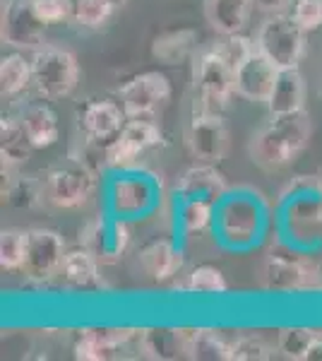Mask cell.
<instances>
[{
	"mask_svg": "<svg viewBox=\"0 0 322 361\" xmlns=\"http://www.w3.org/2000/svg\"><path fill=\"white\" fill-rule=\"evenodd\" d=\"M310 137V121L306 111L272 116L260 130L250 137V159L260 169L277 171L294 164L296 157L306 149Z\"/></svg>",
	"mask_w": 322,
	"mask_h": 361,
	"instance_id": "1",
	"label": "cell"
},
{
	"mask_svg": "<svg viewBox=\"0 0 322 361\" xmlns=\"http://www.w3.org/2000/svg\"><path fill=\"white\" fill-rule=\"evenodd\" d=\"M80 82V66L73 51L41 46L32 56V85L44 99H66Z\"/></svg>",
	"mask_w": 322,
	"mask_h": 361,
	"instance_id": "2",
	"label": "cell"
},
{
	"mask_svg": "<svg viewBox=\"0 0 322 361\" xmlns=\"http://www.w3.org/2000/svg\"><path fill=\"white\" fill-rule=\"evenodd\" d=\"M94 169H89L78 157H70L66 164H58L49 169L44 176L46 188V202L61 209H75L82 207L92 197L97 188Z\"/></svg>",
	"mask_w": 322,
	"mask_h": 361,
	"instance_id": "3",
	"label": "cell"
},
{
	"mask_svg": "<svg viewBox=\"0 0 322 361\" xmlns=\"http://www.w3.org/2000/svg\"><path fill=\"white\" fill-rule=\"evenodd\" d=\"M255 46L279 70L298 68L303 54H306V32L296 25L291 15L274 13L257 29Z\"/></svg>",
	"mask_w": 322,
	"mask_h": 361,
	"instance_id": "4",
	"label": "cell"
},
{
	"mask_svg": "<svg viewBox=\"0 0 322 361\" xmlns=\"http://www.w3.org/2000/svg\"><path fill=\"white\" fill-rule=\"evenodd\" d=\"M195 106L209 109V111H224L236 94V70H233L219 54L212 49L202 51L195 61Z\"/></svg>",
	"mask_w": 322,
	"mask_h": 361,
	"instance_id": "5",
	"label": "cell"
},
{
	"mask_svg": "<svg viewBox=\"0 0 322 361\" xmlns=\"http://www.w3.org/2000/svg\"><path fill=\"white\" fill-rule=\"evenodd\" d=\"M320 267L308 258L294 253H269L260 270V284L265 292L274 294H296L318 289Z\"/></svg>",
	"mask_w": 322,
	"mask_h": 361,
	"instance_id": "6",
	"label": "cell"
},
{
	"mask_svg": "<svg viewBox=\"0 0 322 361\" xmlns=\"http://www.w3.org/2000/svg\"><path fill=\"white\" fill-rule=\"evenodd\" d=\"M185 142L197 161L219 164L228 152V128L221 111L195 106L185 128Z\"/></svg>",
	"mask_w": 322,
	"mask_h": 361,
	"instance_id": "7",
	"label": "cell"
},
{
	"mask_svg": "<svg viewBox=\"0 0 322 361\" xmlns=\"http://www.w3.org/2000/svg\"><path fill=\"white\" fill-rule=\"evenodd\" d=\"M80 246L94 253L101 265H113L130 246V224L118 214H104L87 222L80 231Z\"/></svg>",
	"mask_w": 322,
	"mask_h": 361,
	"instance_id": "8",
	"label": "cell"
},
{
	"mask_svg": "<svg viewBox=\"0 0 322 361\" xmlns=\"http://www.w3.org/2000/svg\"><path fill=\"white\" fill-rule=\"evenodd\" d=\"M262 214L253 200L245 197H224L216 205L214 229L228 248H245L260 234Z\"/></svg>",
	"mask_w": 322,
	"mask_h": 361,
	"instance_id": "9",
	"label": "cell"
},
{
	"mask_svg": "<svg viewBox=\"0 0 322 361\" xmlns=\"http://www.w3.org/2000/svg\"><path fill=\"white\" fill-rule=\"evenodd\" d=\"M66 260V241L54 229L34 226L27 229V248H25V265L22 272L32 279H51L61 272Z\"/></svg>",
	"mask_w": 322,
	"mask_h": 361,
	"instance_id": "10",
	"label": "cell"
},
{
	"mask_svg": "<svg viewBox=\"0 0 322 361\" xmlns=\"http://www.w3.org/2000/svg\"><path fill=\"white\" fill-rule=\"evenodd\" d=\"M118 99L128 118L149 116L171 99V82L159 70L140 73L118 90Z\"/></svg>",
	"mask_w": 322,
	"mask_h": 361,
	"instance_id": "11",
	"label": "cell"
},
{
	"mask_svg": "<svg viewBox=\"0 0 322 361\" xmlns=\"http://www.w3.org/2000/svg\"><path fill=\"white\" fill-rule=\"evenodd\" d=\"M161 130L156 123L140 118H130L123 130L106 145V166L109 169H128L137 161L140 154H144L151 147L161 145Z\"/></svg>",
	"mask_w": 322,
	"mask_h": 361,
	"instance_id": "12",
	"label": "cell"
},
{
	"mask_svg": "<svg viewBox=\"0 0 322 361\" xmlns=\"http://www.w3.org/2000/svg\"><path fill=\"white\" fill-rule=\"evenodd\" d=\"M46 22L34 10V0H5L3 5V42L13 49L37 51L44 46Z\"/></svg>",
	"mask_w": 322,
	"mask_h": 361,
	"instance_id": "13",
	"label": "cell"
},
{
	"mask_svg": "<svg viewBox=\"0 0 322 361\" xmlns=\"http://www.w3.org/2000/svg\"><path fill=\"white\" fill-rule=\"evenodd\" d=\"M284 229L291 243L315 248L322 243V193L284 202Z\"/></svg>",
	"mask_w": 322,
	"mask_h": 361,
	"instance_id": "14",
	"label": "cell"
},
{
	"mask_svg": "<svg viewBox=\"0 0 322 361\" xmlns=\"http://www.w3.org/2000/svg\"><path fill=\"white\" fill-rule=\"evenodd\" d=\"M228 180L216 164H200L185 169L175 180V200H207L219 205L228 195Z\"/></svg>",
	"mask_w": 322,
	"mask_h": 361,
	"instance_id": "15",
	"label": "cell"
},
{
	"mask_svg": "<svg viewBox=\"0 0 322 361\" xmlns=\"http://www.w3.org/2000/svg\"><path fill=\"white\" fill-rule=\"evenodd\" d=\"M78 123L85 140L106 145L128 123V114L123 111V106H118V104L101 99V102H89L80 109Z\"/></svg>",
	"mask_w": 322,
	"mask_h": 361,
	"instance_id": "16",
	"label": "cell"
},
{
	"mask_svg": "<svg viewBox=\"0 0 322 361\" xmlns=\"http://www.w3.org/2000/svg\"><path fill=\"white\" fill-rule=\"evenodd\" d=\"M279 68L274 66L262 51L255 49V54L236 70V94L245 102L267 104L272 87L277 82Z\"/></svg>",
	"mask_w": 322,
	"mask_h": 361,
	"instance_id": "17",
	"label": "cell"
},
{
	"mask_svg": "<svg viewBox=\"0 0 322 361\" xmlns=\"http://www.w3.org/2000/svg\"><path fill=\"white\" fill-rule=\"evenodd\" d=\"M154 202V188L147 178L142 176H120L111 183L109 205L111 212L123 219H135L149 212Z\"/></svg>",
	"mask_w": 322,
	"mask_h": 361,
	"instance_id": "18",
	"label": "cell"
},
{
	"mask_svg": "<svg viewBox=\"0 0 322 361\" xmlns=\"http://www.w3.org/2000/svg\"><path fill=\"white\" fill-rule=\"evenodd\" d=\"M140 330L132 328H85L75 342V357L82 361H106L113 359Z\"/></svg>",
	"mask_w": 322,
	"mask_h": 361,
	"instance_id": "19",
	"label": "cell"
},
{
	"mask_svg": "<svg viewBox=\"0 0 322 361\" xmlns=\"http://www.w3.org/2000/svg\"><path fill=\"white\" fill-rule=\"evenodd\" d=\"M137 260L144 275H149L154 282H168L183 270L185 255L178 248V243L168 241V238H159V241H151L140 250Z\"/></svg>",
	"mask_w": 322,
	"mask_h": 361,
	"instance_id": "20",
	"label": "cell"
},
{
	"mask_svg": "<svg viewBox=\"0 0 322 361\" xmlns=\"http://www.w3.org/2000/svg\"><path fill=\"white\" fill-rule=\"evenodd\" d=\"M306 106V80L298 68H282L277 75V82L272 87V94L267 99V109L272 116L296 114Z\"/></svg>",
	"mask_w": 322,
	"mask_h": 361,
	"instance_id": "21",
	"label": "cell"
},
{
	"mask_svg": "<svg viewBox=\"0 0 322 361\" xmlns=\"http://www.w3.org/2000/svg\"><path fill=\"white\" fill-rule=\"evenodd\" d=\"M140 349L149 359L173 361L188 357V340H185V328H147L140 330L137 335Z\"/></svg>",
	"mask_w": 322,
	"mask_h": 361,
	"instance_id": "22",
	"label": "cell"
},
{
	"mask_svg": "<svg viewBox=\"0 0 322 361\" xmlns=\"http://www.w3.org/2000/svg\"><path fill=\"white\" fill-rule=\"evenodd\" d=\"M20 121H22V126H25V130L29 133V137H32V142L37 149L54 147L58 140H61L58 116L49 104H41V102L27 104V106L20 111Z\"/></svg>",
	"mask_w": 322,
	"mask_h": 361,
	"instance_id": "23",
	"label": "cell"
},
{
	"mask_svg": "<svg viewBox=\"0 0 322 361\" xmlns=\"http://www.w3.org/2000/svg\"><path fill=\"white\" fill-rule=\"evenodd\" d=\"M197 49L195 29H168L151 39V58L163 66H178L188 61Z\"/></svg>",
	"mask_w": 322,
	"mask_h": 361,
	"instance_id": "24",
	"label": "cell"
},
{
	"mask_svg": "<svg viewBox=\"0 0 322 361\" xmlns=\"http://www.w3.org/2000/svg\"><path fill=\"white\" fill-rule=\"evenodd\" d=\"M253 8V0H204V17L224 37L243 32Z\"/></svg>",
	"mask_w": 322,
	"mask_h": 361,
	"instance_id": "25",
	"label": "cell"
},
{
	"mask_svg": "<svg viewBox=\"0 0 322 361\" xmlns=\"http://www.w3.org/2000/svg\"><path fill=\"white\" fill-rule=\"evenodd\" d=\"M34 149L37 147H34L22 121L13 118V116H5L3 123H0V159H3V164L17 169L20 164L29 161Z\"/></svg>",
	"mask_w": 322,
	"mask_h": 361,
	"instance_id": "26",
	"label": "cell"
},
{
	"mask_svg": "<svg viewBox=\"0 0 322 361\" xmlns=\"http://www.w3.org/2000/svg\"><path fill=\"white\" fill-rule=\"evenodd\" d=\"M216 205L207 200H175V226L183 236L204 234L214 226Z\"/></svg>",
	"mask_w": 322,
	"mask_h": 361,
	"instance_id": "27",
	"label": "cell"
},
{
	"mask_svg": "<svg viewBox=\"0 0 322 361\" xmlns=\"http://www.w3.org/2000/svg\"><path fill=\"white\" fill-rule=\"evenodd\" d=\"M188 340V359L195 361H228L231 345L216 330L207 328H185Z\"/></svg>",
	"mask_w": 322,
	"mask_h": 361,
	"instance_id": "28",
	"label": "cell"
},
{
	"mask_svg": "<svg viewBox=\"0 0 322 361\" xmlns=\"http://www.w3.org/2000/svg\"><path fill=\"white\" fill-rule=\"evenodd\" d=\"M99 258L94 253H89L87 248H78L66 253L63 260L61 275L68 284L80 289H92L99 287Z\"/></svg>",
	"mask_w": 322,
	"mask_h": 361,
	"instance_id": "29",
	"label": "cell"
},
{
	"mask_svg": "<svg viewBox=\"0 0 322 361\" xmlns=\"http://www.w3.org/2000/svg\"><path fill=\"white\" fill-rule=\"evenodd\" d=\"M3 193V202L20 209H34L46 200L44 178L37 176H13L8 185L0 188Z\"/></svg>",
	"mask_w": 322,
	"mask_h": 361,
	"instance_id": "30",
	"label": "cell"
},
{
	"mask_svg": "<svg viewBox=\"0 0 322 361\" xmlns=\"http://www.w3.org/2000/svg\"><path fill=\"white\" fill-rule=\"evenodd\" d=\"M32 85V61L22 54H10L0 61V92L3 97H17Z\"/></svg>",
	"mask_w": 322,
	"mask_h": 361,
	"instance_id": "31",
	"label": "cell"
},
{
	"mask_svg": "<svg viewBox=\"0 0 322 361\" xmlns=\"http://www.w3.org/2000/svg\"><path fill=\"white\" fill-rule=\"evenodd\" d=\"M320 337L318 330L313 328H303V325H289L282 328L277 335V352L286 359L303 361L308 354L310 345Z\"/></svg>",
	"mask_w": 322,
	"mask_h": 361,
	"instance_id": "32",
	"label": "cell"
},
{
	"mask_svg": "<svg viewBox=\"0 0 322 361\" xmlns=\"http://www.w3.org/2000/svg\"><path fill=\"white\" fill-rule=\"evenodd\" d=\"M116 10L113 0H73V22L85 29H101Z\"/></svg>",
	"mask_w": 322,
	"mask_h": 361,
	"instance_id": "33",
	"label": "cell"
},
{
	"mask_svg": "<svg viewBox=\"0 0 322 361\" xmlns=\"http://www.w3.org/2000/svg\"><path fill=\"white\" fill-rule=\"evenodd\" d=\"M178 289L190 294H224L228 289L224 272L214 265H197L190 270V275L185 277V282Z\"/></svg>",
	"mask_w": 322,
	"mask_h": 361,
	"instance_id": "34",
	"label": "cell"
},
{
	"mask_svg": "<svg viewBox=\"0 0 322 361\" xmlns=\"http://www.w3.org/2000/svg\"><path fill=\"white\" fill-rule=\"evenodd\" d=\"M27 248L25 229H5L0 234V267L8 272H22Z\"/></svg>",
	"mask_w": 322,
	"mask_h": 361,
	"instance_id": "35",
	"label": "cell"
},
{
	"mask_svg": "<svg viewBox=\"0 0 322 361\" xmlns=\"http://www.w3.org/2000/svg\"><path fill=\"white\" fill-rule=\"evenodd\" d=\"M255 42L250 37H245V34H224V39H221L219 44H214V51L219 54L224 61L231 66L233 70H238L243 66L245 61H248L250 56L255 54Z\"/></svg>",
	"mask_w": 322,
	"mask_h": 361,
	"instance_id": "36",
	"label": "cell"
},
{
	"mask_svg": "<svg viewBox=\"0 0 322 361\" xmlns=\"http://www.w3.org/2000/svg\"><path fill=\"white\" fill-rule=\"evenodd\" d=\"M272 345H267L260 335H243L231 342V359L233 361H267L272 359Z\"/></svg>",
	"mask_w": 322,
	"mask_h": 361,
	"instance_id": "37",
	"label": "cell"
},
{
	"mask_svg": "<svg viewBox=\"0 0 322 361\" xmlns=\"http://www.w3.org/2000/svg\"><path fill=\"white\" fill-rule=\"evenodd\" d=\"M291 17L306 34L322 32V0H294Z\"/></svg>",
	"mask_w": 322,
	"mask_h": 361,
	"instance_id": "38",
	"label": "cell"
},
{
	"mask_svg": "<svg viewBox=\"0 0 322 361\" xmlns=\"http://www.w3.org/2000/svg\"><path fill=\"white\" fill-rule=\"evenodd\" d=\"M34 10L46 25L73 20V0H34Z\"/></svg>",
	"mask_w": 322,
	"mask_h": 361,
	"instance_id": "39",
	"label": "cell"
},
{
	"mask_svg": "<svg viewBox=\"0 0 322 361\" xmlns=\"http://www.w3.org/2000/svg\"><path fill=\"white\" fill-rule=\"evenodd\" d=\"M322 193V176H296L294 180L284 185L282 190V202L294 200V197H303V195H318Z\"/></svg>",
	"mask_w": 322,
	"mask_h": 361,
	"instance_id": "40",
	"label": "cell"
},
{
	"mask_svg": "<svg viewBox=\"0 0 322 361\" xmlns=\"http://www.w3.org/2000/svg\"><path fill=\"white\" fill-rule=\"evenodd\" d=\"M294 3V0H253V5L257 10H262V13H269V15H274V13H284L289 5Z\"/></svg>",
	"mask_w": 322,
	"mask_h": 361,
	"instance_id": "41",
	"label": "cell"
},
{
	"mask_svg": "<svg viewBox=\"0 0 322 361\" xmlns=\"http://www.w3.org/2000/svg\"><path fill=\"white\" fill-rule=\"evenodd\" d=\"M303 361H322V337H318V340L310 345L306 359H303Z\"/></svg>",
	"mask_w": 322,
	"mask_h": 361,
	"instance_id": "42",
	"label": "cell"
},
{
	"mask_svg": "<svg viewBox=\"0 0 322 361\" xmlns=\"http://www.w3.org/2000/svg\"><path fill=\"white\" fill-rule=\"evenodd\" d=\"M318 292H322V267H320V275H318Z\"/></svg>",
	"mask_w": 322,
	"mask_h": 361,
	"instance_id": "43",
	"label": "cell"
},
{
	"mask_svg": "<svg viewBox=\"0 0 322 361\" xmlns=\"http://www.w3.org/2000/svg\"><path fill=\"white\" fill-rule=\"evenodd\" d=\"M125 3H128V0H113L116 8H123V5H125Z\"/></svg>",
	"mask_w": 322,
	"mask_h": 361,
	"instance_id": "44",
	"label": "cell"
}]
</instances>
